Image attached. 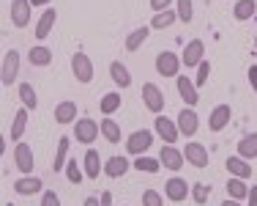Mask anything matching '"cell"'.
Wrapping results in <instances>:
<instances>
[{"label":"cell","mask_w":257,"mask_h":206,"mask_svg":"<svg viewBox=\"0 0 257 206\" xmlns=\"http://www.w3.org/2000/svg\"><path fill=\"white\" fill-rule=\"evenodd\" d=\"M71 75H74L77 83H82V86L93 83V60L88 58V52H74V55H71Z\"/></svg>","instance_id":"cell-1"},{"label":"cell","mask_w":257,"mask_h":206,"mask_svg":"<svg viewBox=\"0 0 257 206\" xmlns=\"http://www.w3.org/2000/svg\"><path fill=\"white\" fill-rule=\"evenodd\" d=\"M17 75H20V52L17 50H6L3 52V63H0V83L6 88L14 86Z\"/></svg>","instance_id":"cell-2"},{"label":"cell","mask_w":257,"mask_h":206,"mask_svg":"<svg viewBox=\"0 0 257 206\" xmlns=\"http://www.w3.org/2000/svg\"><path fill=\"white\" fill-rule=\"evenodd\" d=\"M151 146H154V132L151 129H134L126 141V151L132 157H143Z\"/></svg>","instance_id":"cell-3"},{"label":"cell","mask_w":257,"mask_h":206,"mask_svg":"<svg viewBox=\"0 0 257 206\" xmlns=\"http://www.w3.org/2000/svg\"><path fill=\"white\" fill-rule=\"evenodd\" d=\"M143 105H145V110H151L154 116H162V110H164V94H162V88L156 86V83H143Z\"/></svg>","instance_id":"cell-4"},{"label":"cell","mask_w":257,"mask_h":206,"mask_svg":"<svg viewBox=\"0 0 257 206\" xmlns=\"http://www.w3.org/2000/svg\"><path fill=\"white\" fill-rule=\"evenodd\" d=\"M14 165H17V171H20L22 176H33L36 160H33V149H30V143L20 141L14 146Z\"/></svg>","instance_id":"cell-5"},{"label":"cell","mask_w":257,"mask_h":206,"mask_svg":"<svg viewBox=\"0 0 257 206\" xmlns=\"http://www.w3.org/2000/svg\"><path fill=\"white\" fill-rule=\"evenodd\" d=\"M154 66H156V72L162 77H178V72H181V55L178 52H170V50H164V52H159L156 60H154Z\"/></svg>","instance_id":"cell-6"},{"label":"cell","mask_w":257,"mask_h":206,"mask_svg":"<svg viewBox=\"0 0 257 206\" xmlns=\"http://www.w3.org/2000/svg\"><path fill=\"white\" fill-rule=\"evenodd\" d=\"M203 60H205V41L203 39H192L181 52V63L186 66V69H197Z\"/></svg>","instance_id":"cell-7"},{"label":"cell","mask_w":257,"mask_h":206,"mask_svg":"<svg viewBox=\"0 0 257 206\" xmlns=\"http://www.w3.org/2000/svg\"><path fill=\"white\" fill-rule=\"evenodd\" d=\"M101 135V124L96 118H77V124H74V141L79 143H93L96 138Z\"/></svg>","instance_id":"cell-8"},{"label":"cell","mask_w":257,"mask_h":206,"mask_svg":"<svg viewBox=\"0 0 257 206\" xmlns=\"http://www.w3.org/2000/svg\"><path fill=\"white\" fill-rule=\"evenodd\" d=\"M154 132L159 135V141L170 143V146H175V141L181 138L178 124H175L173 118H167V116H156V118H154Z\"/></svg>","instance_id":"cell-9"},{"label":"cell","mask_w":257,"mask_h":206,"mask_svg":"<svg viewBox=\"0 0 257 206\" xmlns=\"http://www.w3.org/2000/svg\"><path fill=\"white\" fill-rule=\"evenodd\" d=\"M189 195H192V187H189V181H186V179H181V176L167 179V184H164V198H167V201L183 203Z\"/></svg>","instance_id":"cell-10"},{"label":"cell","mask_w":257,"mask_h":206,"mask_svg":"<svg viewBox=\"0 0 257 206\" xmlns=\"http://www.w3.org/2000/svg\"><path fill=\"white\" fill-rule=\"evenodd\" d=\"M9 17H11V22H14V28H28L30 17H33V3H30V0H11Z\"/></svg>","instance_id":"cell-11"},{"label":"cell","mask_w":257,"mask_h":206,"mask_svg":"<svg viewBox=\"0 0 257 206\" xmlns=\"http://www.w3.org/2000/svg\"><path fill=\"white\" fill-rule=\"evenodd\" d=\"M159 162H162V168H167V171L178 173L183 165H186V157H183L181 149L170 146V143H164L162 151H159Z\"/></svg>","instance_id":"cell-12"},{"label":"cell","mask_w":257,"mask_h":206,"mask_svg":"<svg viewBox=\"0 0 257 206\" xmlns=\"http://www.w3.org/2000/svg\"><path fill=\"white\" fill-rule=\"evenodd\" d=\"M175 124H178L183 138H194L197 129H200V116L194 113V107H183V110L178 113V118H175Z\"/></svg>","instance_id":"cell-13"},{"label":"cell","mask_w":257,"mask_h":206,"mask_svg":"<svg viewBox=\"0 0 257 206\" xmlns=\"http://www.w3.org/2000/svg\"><path fill=\"white\" fill-rule=\"evenodd\" d=\"M183 157H186V162L192 168H208V149L197 141H189L183 146Z\"/></svg>","instance_id":"cell-14"},{"label":"cell","mask_w":257,"mask_h":206,"mask_svg":"<svg viewBox=\"0 0 257 206\" xmlns=\"http://www.w3.org/2000/svg\"><path fill=\"white\" fill-rule=\"evenodd\" d=\"M128 171H132V160L123 154H112L104 162V176H109V179H120V176H126Z\"/></svg>","instance_id":"cell-15"},{"label":"cell","mask_w":257,"mask_h":206,"mask_svg":"<svg viewBox=\"0 0 257 206\" xmlns=\"http://www.w3.org/2000/svg\"><path fill=\"white\" fill-rule=\"evenodd\" d=\"M178 94H181V99H183V105L186 107H197V102H200V91L197 86H194V80H189V75H178Z\"/></svg>","instance_id":"cell-16"},{"label":"cell","mask_w":257,"mask_h":206,"mask_svg":"<svg viewBox=\"0 0 257 206\" xmlns=\"http://www.w3.org/2000/svg\"><path fill=\"white\" fill-rule=\"evenodd\" d=\"M230 121H232V107L230 105H216L211 110V116H208V129H211V132H222Z\"/></svg>","instance_id":"cell-17"},{"label":"cell","mask_w":257,"mask_h":206,"mask_svg":"<svg viewBox=\"0 0 257 206\" xmlns=\"http://www.w3.org/2000/svg\"><path fill=\"white\" fill-rule=\"evenodd\" d=\"M224 168H227V173H230V176L243 179V181H249V179H252V173H254L252 162H249V160H243V157H227Z\"/></svg>","instance_id":"cell-18"},{"label":"cell","mask_w":257,"mask_h":206,"mask_svg":"<svg viewBox=\"0 0 257 206\" xmlns=\"http://www.w3.org/2000/svg\"><path fill=\"white\" fill-rule=\"evenodd\" d=\"M82 171H85V179H99L101 171H104V162H101V154L96 149H88L82 157Z\"/></svg>","instance_id":"cell-19"},{"label":"cell","mask_w":257,"mask_h":206,"mask_svg":"<svg viewBox=\"0 0 257 206\" xmlns=\"http://www.w3.org/2000/svg\"><path fill=\"white\" fill-rule=\"evenodd\" d=\"M55 22H58V11H55V9H44V14L39 17V22H36V30H33V33H36V39H39V41H44L47 36L52 33Z\"/></svg>","instance_id":"cell-20"},{"label":"cell","mask_w":257,"mask_h":206,"mask_svg":"<svg viewBox=\"0 0 257 206\" xmlns=\"http://www.w3.org/2000/svg\"><path fill=\"white\" fill-rule=\"evenodd\" d=\"M77 102H71V99H66V102H58L55 105V121L58 124H77Z\"/></svg>","instance_id":"cell-21"},{"label":"cell","mask_w":257,"mask_h":206,"mask_svg":"<svg viewBox=\"0 0 257 206\" xmlns=\"http://www.w3.org/2000/svg\"><path fill=\"white\" fill-rule=\"evenodd\" d=\"M14 192L17 195H36V192H44V184L39 176H22L14 181Z\"/></svg>","instance_id":"cell-22"},{"label":"cell","mask_w":257,"mask_h":206,"mask_svg":"<svg viewBox=\"0 0 257 206\" xmlns=\"http://www.w3.org/2000/svg\"><path fill=\"white\" fill-rule=\"evenodd\" d=\"M28 60H30V66H36V69H44V66L52 63V50L44 47V44H33L30 52H28Z\"/></svg>","instance_id":"cell-23"},{"label":"cell","mask_w":257,"mask_h":206,"mask_svg":"<svg viewBox=\"0 0 257 206\" xmlns=\"http://www.w3.org/2000/svg\"><path fill=\"white\" fill-rule=\"evenodd\" d=\"M148 36H151V25H143V28H134L132 33L126 36V41H123V47H126V52H137L140 47L148 41Z\"/></svg>","instance_id":"cell-24"},{"label":"cell","mask_w":257,"mask_h":206,"mask_svg":"<svg viewBox=\"0 0 257 206\" xmlns=\"http://www.w3.org/2000/svg\"><path fill=\"white\" fill-rule=\"evenodd\" d=\"M69 149H71V138H58V151H55V162H52V171L60 173L66 171V162H69Z\"/></svg>","instance_id":"cell-25"},{"label":"cell","mask_w":257,"mask_h":206,"mask_svg":"<svg viewBox=\"0 0 257 206\" xmlns=\"http://www.w3.org/2000/svg\"><path fill=\"white\" fill-rule=\"evenodd\" d=\"M28 107H20V110L14 113V121H11V129H9V138L11 141H22V135H25L28 129Z\"/></svg>","instance_id":"cell-26"},{"label":"cell","mask_w":257,"mask_h":206,"mask_svg":"<svg viewBox=\"0 0 257 206\" xmlns=\"http://www.w3.org/2000/svg\"><path fill=\"white\" fill-rule=\"evenodd\" d=\"M101 138L107 143H123V132H120V124L115 118H101Z\"/></svg>","instance_id":"cell-27"},{"label":"cell","mask_w":257,"mask_h":206,"mask_svg":"<svg viewBox=\"0 0 257 206\" xmlns=\"http://www.w3.org/2000/svg\"><path fill=\"white\" fill-rule=\"evenodd\" d=\"M109 75H112L115 86H120V88L132 86V72H128V66L120 63V60H112V63H109Z\"/></svg>","instance_id":"cell-28"},{"label":"cell","mask_w":257,"mask_h":206,"mask_svg":"<svg viewBox=\"0 0 257 206\" xmlns=\"http://www.w3.org/2000/svg\"><path fill=\"white\" fill-rule=\"evenodd\" d=\"M224 187H227V198H232V201H241V203H243V201L249 198V184H246L243 179L230 176Z\"/></svg>","instance_id":"cell-29"},{"label":"cell","mask_w":257,"mask_h":206,"mask_svg":"<svg viewBox=\"0 0 257 206\" xmlns=\"http://www.w3.org/2000/svg\"><path fill=\"white\" fill-rule=\"evenodd\" d=\"M120 105H123V96H120L118 91H109V94H104L101 99H99L101 116H112V113H118Z\"/></svg>","instance_id":"cell-30"},{"label":"cell","mask_w":257,"mask_h":206,"mask_svg":"<svg viewBox=\"0 0 257 206\" xmlns=\"http://www.w3.org/2000/svg\"><path fill=\"white\" fill-rule=\"evenodd\" d=\"M238 157L243 160H257V132H249L238 141Z\"/></svg>","instance_id":"cell-31"},{"label":"cell","mask_w":257,"mask_h":206,"mask_svg":"<svg viewBox=\"0 0 257 206\" xmlns=\"http://www.w3.org/2000/svg\"><path fill=\"white\" fill-rule=\"evenodd\" d=\"M132 168H134V171H140V173H159V171H162V162H159V157L143 154V157H134V160H132Z\"/></svg>","instance_id":"cell-32"},{"label":"cell","mask_w":257,"mask_h":206,"mask_svg":"<svg viewBox=\"0 0 257 206\" xmlns=\"http://www.w3.org/2000/svg\"><path fill=\"white\" fill-rule=\"evenodd\" d=\"M254 11H257V0H235V6H232V17H235L238 22L252 20Z\"/></svg>","instance_id":"cell-33"},{"label":"cell","mask_w":257,"mask_h":206,"mask_svg":"<svg viewBox=\"0 0 257 206\" xmlns=\"http://www.w3.org/2000/svg\"><path fill=\"white\" fill-rule=\"evenodd\" d=\"M17 94H20V99H22V107H28V110H36V107H39V96H36V88L30 86V83H20Z\"/></svg>","instance_id":"cell-34"},{"label":"cell","mask_w":257,"mask_h":206,"mask_svg":"<svg viewBox=\"0 0 257 206\" xmlns=\"http://www.w3.org/2000/svg\"><path fill=\"white\" fill-rule=\"evenodd\" d=\"M175 20H178V11H175V9L159 11V14H154V20H151V28H154V30H167Z\"/></svg>","instance_id":"cell-35"},{"label":"cell","mask_w":257,"mask_h":206,"mask_svg":"<svg viewBox=\"0 0 257 206\" xmlns=\"http://www.w3.org/2000/svg\"><path fill=\"white\" fill-rule=\"evenodd\" d=\"M208 198H211V184H205V181H197V184H192V201L197 206H205Z\"/></svg>","instance_id":"cell-36"},{"label":"cell","mask_w":257,"mask_h":206,"mask_svg":"<svg viewBox=\"0 0 257 206\" xmlns=\"http://www.w3.org/2000/svg\"><path fill=\"white\" fill-rule=\"evenodd\" d=\"M66 179L71 181V184H82V179H85V171L79 168V160H69L66 162Z\"/></svg>","instance_id":"cell-37"},{"label":"cell","mask_w":257,"mask_h":206,"mask_svg":"<svg viewBox=\"0 0 257 206\" xmlns=\"http://www.w3.org/2000/svg\"><path fill=\"white\" fill-rule=\"evenodd\" d=\"M175 11H178L181 22H192L194 20V0H175Z\"/></svg>","instance_id":"cell-38"},{"label":"cell","mask_w":257,"mask_h":206,"mask_svg":"<svg viewBox=\"0 0 257 206\" xmlns=\"http://www.w3.org/2000/svg\"><path fill=\"white\" fill-rule=\"evenodd\" d=\"M208 77H211V60H203V63L197 66V75H194V86L203 88L208 83Z\"/></svg>","instance_id":"cell-39"},{"label":"cell","mask_w":257,"mask_h":206,"mask_svg":"<svg viewBox=\"0 0 257 206\" xmlns=\"http://www.w3.org/2000/svg\"><path fill=\"white\" fill-rule=\"evenodd\" d=\"M143 206H164V192H159V190H145V192H143Z\"/></svg>","instance_id":"cell-40"},{"label":"cell","mask_w":257,"mask_h":206,"mask_svg":"<svg viewBox=\"0 0 257 206\" xmlns=\"http://www.w3.org/2000/svg\"><path fill=\"white\" fill-rule=\"evenodd\" d=\"M41 206H60V198L55 190H44L41 192Z\"/></svg>","instance_id":"cell-41"},{"label":"cell","mask_w":257,"mask_h":206,"mask_svg":"<svg viewBox=\"0 0 257 206\" xmlns=\"http://www.w3.org/2000/svg\"><path fill=\"white\" fill-rule=\"evenodd\" d=\"M170 6H173V0H151V9H154V14H159V11H167Z\"/></svg>","instance_id":"cell-42"},{"label":"cell","mask_w":257,"mask_h":206,"mask_svg":"<svg viewBox=\"0 0 257 206\" xmlns=\"http://www.w3.org/2000/svg\"><path fill=\"white\" fill-rule=\"evenodd\" d=\"M246 75H249V86H252V88L257 91V66H249Z\"/></svg>","instance_id":"cell-43"},{"label":"cell","mask_w":257,"mask_h":206,"mask_svg":"<svg viewBox=\"0 0 257 206\" xmlns=\"http://www.w3.org/2000/svg\"><path fill=\"white\" fill-rule=\"evenodd\" d=\"M246 206H257V184L249 187V198H246Z\"/></svg>","instance_id":"cell-44"},{"label":"cell","mask_w":257,"mask_h":206,"mask_svg":"<svg viewBox=\"0 0 257 206\" xmlns=\"http://www.w3.org/2000/svg\"><path fill=\"white\" fill-rule=\"evenodd\" d=\"M101 206H112V192H109V190L101 192Z\"/></svg>","instance_id":"cell-45"},{"label":"cell","mask_w":257,"mask_h":206,"mask_svg":"<svg viewBox=\"0 0 257 206\" xmlns=\"http://www.w3.org/2000/svg\"><path fill=\"white\" fill-rule=\"evenodd\" d=\"M82 206H101V198H96V195H88L85 198V203Z\"/></svg>","instance_id":"cell-46"},{"label":"cell","mask_w":257,"mask_h":206,"mask_svg":"<svg viewBox=\"0 0 257 206\" xmlns=\"http://www.w3.org/2000/svg\"><path fill=\"white\" fill-rule=\"evenodd\" d=\"M222 206H243V203H241V201H232V198H227V201H224Z\"/></svg>","instance_id":"cell-47"},{"label":"cell","mask_w":257,"mask_h":206,"mask_svg":"<svg viewBox=\"0 0 257 206\" xmlns=\"http://www.w3.org/2000/svg\"><path fill=\"white\" fill-rule=\"evenodd\" d=\"M30 3H33V6H50L52 0H30Z\"/></svg>","instance_id":"cell-48"},{"label":"cell","mask_w":257,"mask_h":206,"mask_svg":"<svg viewBox=\"0 0 257 206\" xmlns=\"http://www.w3.org/2000/svg\"><path fill=\"white\" fill-rule=\"evenodd\" d=\"M254 55H257V33H254Z\"/></svg>","instance_id":"cell-49"},{"label":"cell","mask_w":257,"mask_h":206,"mask_svg":"<svg viewBox=\"0 0 257 206\" xmlns=\"http://www.w3.org/2000/svg\"><path fill=\"white\" fill-rule=\"evenodd\" d=\"M3 206H14V203H3Z\"/></svg>","instance_id":"cell-50"}]
</instances>
